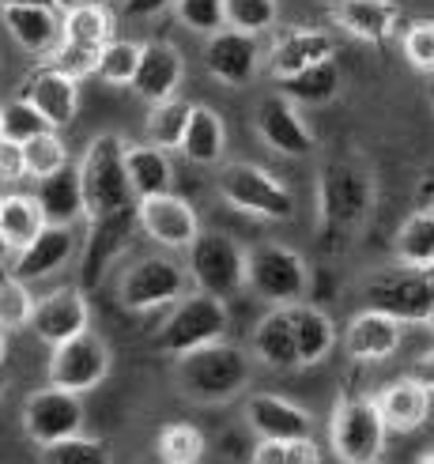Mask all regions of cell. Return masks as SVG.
<instances>
[{"mask_svg": "<svg viewBox=\"0 0 434 464\" xmlns=\"http://www.w3.org/2000/svg\"><path fill=\"white\" fill-rule=\"evenodd\" d=\"M0 261H8V257H5V249H0Z\"/></svg>", "mask_w": 434, "mask_h": 464, "instance_id": "cell-57", "label": "cell"}, {"mask_svg": "<svg viewBox=\"0 0 434 464\" xmlns=\"http://www.w3.org/2000/svg\"><path fill=\"white\" fill-rule=\"evenodd\" d=\"M427 95H430V106H434V76H430V87H427Z\"/></svg>", "mask_w": 434, "mask_h": 464, "instance_id": "cell-56", "label": "cell"}, {"mask_svg": "<svg viewBox=\"0 0 434 464\" xmlns=\"http://www.w3.org/2000/svg\"><path fill=\"white\" fill-rule=\"evenodd\" d=\"M249 464H322V450L313 438H287V442H257L249 450Z\"/></svg>", "mask_w": 434, "mask_h": 464, "instance_id": "cell-44", "label": "cell"}, {"mask_svg": "<svg viewBox=\"0 0 434 464\" xmlns=\"http://www.w3.org/2000/svg\"><path fill=\"white\" fill-rule=\"evenodd\" d=\"M246 427L257 442H287V438H313V415L280 392H254L246 401Z\"/></svg>", "mask_w": 434, "mask_h": 464, "instance_id": "cell-22", "label": "cell"}, {"mask_svg": "<svg viewBox=\"0 0 434 464\" xmlns=\"http://www.w3.org/2000/svg\"><path fill=\"white\" fill-rule=\"evenodd\" d=\"M5 355H8V333H0V366H5Z\"/></svg>", "mask_w": 434, "mask_h": 464, "instance_id": "cell-53", "label": "cell"}, {"mask_svg": "<svg viewBox=\"0 0 434 464\" xmlns=\"http://www.w3.org/2000/svg\"><path fill=\"white\" fill-rule=\"evenodd\" d=\"M291 329H294V359H299V366H317L333 355L336 324L322 306L313 303L291 306Z\"/></svg>", "mask_w": 434, "mask_h": 464, "instance_id": "cell-31", "label": "cell"}, {"mask_svg": "<svg viewBox=\"0 0 434 464\" xmlns=\"http://www.w3.org/2000/svg\"><path fill=\"white\" fill-rule=\"evenodd\" d=\"M125 178H129L132 200H148V197L174 193V162H170V151L155 148V144H125Z\"/></svg>", "mask_w": 434, "mask_h": 464, "instance_id": "cell-30", "label": "cell"}, {"mask_svg": "<svg viewBox=\"0 0 434 464\" xmlns=\"http://www.w3.org/2000/svg\"><path fill=\"white\" fill-rule=\"evenodd\" d=\"M174 0H121V15L125 19H155L163 15Z\"/></svg>", "mask_w": 434, "mask_h": 464, "instance_id": "cell-48", "label": "cell"}, {"mask_svg": "<svg viewBox=\"0 0 434 464\" xmlns=\"http://www.w3.org/2000/svg\"><path fill=\"white\" fill-rule=\"evenodd\" d=\"M140 50H144V42H129V38L106 42V50L99 53L91 76H99L106 87H129L136 76V64H140Z\"/></svg>", "mask_w": 434, "mask_h": 464, "instance_id": "cell-41", "label": "cell"}, {"mask_svg": "<svg viewBox=\"0 0 434 464\" xmlns=\"http://www.w3.org/2000/svg\"><path fill=\"white\" fill-rule=\"evenodd\" d=\"M434 303V276L390 265L362 280V310H378L400 324H423Z\"/></svg>", "mask_w": 434, "mask_h": 464, "instance_id": "cell-8", "label": "cell"}, {"mask_svg": "<svg viewBox=\"0 0 434 464\" xmlns=\"http://www.w3.org/2000/svg\"><path fill=\"white\" fill-rule=\"evenodd\" d=\"M340 83H344V72H340V61L329 57L322 64H310L306 72L284 80V91L294 106H329L340 95Z\"/></svg>", "mask_w": 434, "mask_h": 464, "instance_id": "cell-35", "label": "cell"}, {"mask_svg": "<svg viewBox=\"0 0 434 464\" xmlns=\"http://www.w3.org/2000/svg\"><path fill=\"white\" fill-rule=\"evenodd\" d=\"M19 99L27 106H34L38 118L61 132V129L72 125L76 113H80V80H72L53 64H42L27 80H23V95Z\"/></svg>", "mask_w": 434, "mask_h": 464, "instance_id": "cell-21", "label": "cell"}, {"mask_svg": "<svg viewBox=\"0 0 434 464\" xmlns=\"http://www.w3.org/2000/svg\"><path fill=\"white\" fill-rule=\"evenodd\" d=\"M42 227H45L42 208L31 193H19V189L0 193V249H5V257L34 242Z\"/></svg>", "mask_w": 434, "mask_h": 464, "instance_id": "cell-33", "label": "cell"}, {"mask_svg": "<svg viewBox=\"0 0 434 464\" xmlns=\"http://www.w3.org/2000/svg\"><path fill=\"white\" fill-rule=\"evenodd\" d=\"M325 15L336 31H344L355 42H367V45L393 42L404 23V12L397 0H329Z\"/></svg>", "mask_w": 434, "mask_h": 464, "instance_id": "cell-17", "label": "cell"}, {"mask_svg": "<svg viewBox=\"0 0 434 464\" xmlns=\"http://www.w3.org/2000/svg\"><path fill=\"white\" fill-rule=\"evenodd\" d=\"M216 189L223 204H231L235 212H246L254 219L287 223L299 212V200H294L291 185L276 178L268 167H257V162H242V159L223 162L216 174Z\"/></svg>", "mask_w": 434, "mask_h": 464, "instance_id": "cell-4", "label": "cell"}, {"mask_svg": "<svg viewBox=\"0 0 434 464\" xmlns=\"http://www.w3.org/2000/svg\"><path fill=\"white\" fill-rule=\"evenodd\" d=\"M186 276L193 291L227 303L246 291V249L223 230H200L186 249Z\"/></svg>", "mask_w": 434, "mask_h": 464, "instance_id": "cell-7", "label": "cell"}, {"mask_svg": "<svg viewBox=\"0 0 434 464\" xmlns=\"http://www.w3.org/2000/svg\"><path fill=\"white\" fill-rule=\"evenodd\" d=\"M189 110H193V102L181 99V95L151 102L148 118H144V144H155L163 151H178L181 132H186V121H189Z\"/></svg>", "mask_w": 434, "mask_h": 464, "instance_id": "cell-36", "label": "cell"}, {"mask_svg": "<svg viewBox=\"0 0 434 464\" xmlns=\"http://www.w3.org/2000/svg\"><path fill=\"white\" fill-rule=\"evenodd\" d=\"M174 15L193 34H216L223 31V0H174Z\"/></svg>", "mask_w": 434, "mask_h": 464, "instance_id": "cell-46", "label": "cell"}, {"mask_svg": "<svg viewBox=\"0 0 434 464\" xmlns=\"http://www.w3.org/2000/svg\"><path fill=\"white\" fill-rule=\"evenodd\" d=\"M227 324H231V310H227L223 298L189 291V295L178 298L170 317L159 324L155 347L163 355L181 359V355L197 352V347H208V343L223 340L227 336Z\"/></svg>", "mask_w": 434, "mask_h": 464, "instance_id": "cell-6", "label": "cell"}, {"mask_svg": "<svg viewBox=\"0 0 434 464\" xmlns=\"http://www.w3.org/2000/svg\"><path fill=\"white\" fill-rule=\"evenodd\" d=\"M19 155H23V174H27L31 181L50 178V174H57L61 167L72 162V159H68V144L61 140L57 129H45V132L31 136V140H23Z\"/></svg>", "mask_w": 434, "mask_h": 464, "instance_id": "cell-37", "label": "cell"}, {"mask_svg": "<svg viewBox=\"0 0 434 464\" xmlns=\"http://www.w3.org/2000/svg\"><path fill=\"white\" fill-rule=\"evenodd\" d=\"M23 178V155H19V144H12V140H5L0 136V185H19Z\"/></svg>", "mask_w": 434, "mask_h": 464, "instance_id": "cell-47", "label": "cell"}, {"mask_svg": "<svg viewBox=\"0 0 434 464\" xmlns=\"http://www.w3.org/2000/svg\"><path fill=\"white\" fill-rule=\"evenodd\" d=\"M393 265L430 272L434 265V208H416L393 235Z\"/></svg>", "mask_w": 434, "mask_h": 464, "instance_id": "cell-34", "label": "cell"}, {"mask_svg": "<svg viewBox=\"0 0 434 464\" xmlns=\"http://www.w3.org/2000/svg\"><path fill=\"white\" fill-rule=\"evenodd\" d=\"M12 5H50L53 8V0H0V8H12Z\"/></svg>", "mask_w": 434, "mask_h": 464, "instance_id": "cell-51", "label": "cell"}, {"mask_svg": "<svg viewBox=\"0 0 434 464\" xmlns=\"http://www.w3.org/2000/svg\"><path fill=\"white\" fill-rule=\"evenodd\" d=\"M31 284H19L12 272H0V333H23L31 324Z\"/></svg>", "mask_w": 434, "mask_h": 464, "instance_id": "cell-42", "label": "cell"}, {"mask_svg": "<svg viewBox=\"0 0 434 464\" xmlns=\"http://www.w3.org/2000/svg\"><path fill=\"white\" fill-rule=\"evenodd\" d=\"M42 208V219L50 227H76L83 219V189H80V170L76 162H68L57 174L34 181L31 193Z\"/></svg>", "mask_w": 434, "mask_h": 464, "instance_id": "cell-28", "label": "cell"}, {"mask_svg": "<svg viewBox=\"0 0 434 464\" xmlns=\"http://www.w3.org/2000/svg\"><path fill=\"white\" fill-rule=\"evenodd\" d=\"M374 408L381 415V423L385 430H393V434H412L420 427L430 423V415H434V397L416 382V378H393L390 385H385L378 397H374Z\"/></svg>", "mask_w": 434, "mask_h": 464, "instance_id": "cell-25", "label": "cell"}, {"mask_svg": "<svg viewBox=\"0 0 434 464\" xmlns=\"http://www.w3.org/2000/svg\"><path fill=\"white\" fill-rule=\"evenodd\" d=\"M99 5H110V0H53V8L64 15V12H80V8H99Z\"/></svg>", "mask_w": 434, "mask_h": 464, "instance_id": "cell-50", "label": "cell"}, {"mask_svg": "<svg viewBox=\"0 0 434 464\" xmlns=\"http://www.w3.org/2000/svg\"><path fill=\"white\" fill-rule=\"evenodd\" d=\"M404 324L378 310H359L344 329V355L355 362H385L400 352Z\"/></svg>", "mask_w": 434, "mask_h": 464, "instance_id": "cell-26", "label": "cell"}, {"mask_svg": "<svg viewBox=\"0 0 434 464\" xmlns=\"http://www.w3.org/2000/svg\"><path fill=\"white\" fill-rule=\"evenodd\" d=\"M8 392V374H5V366H0V397Z\"/></svg>", "mask_w": 434, "mask_h": 464, "instance_id": "cell-54", "label": "cell"}, {"mask_svg": "<svg viewBox=\"0 0 434 464\" xmlns=\"http://www.w3.org/2000/svg\"><path fill=\"white\" fill-rule=\"evenodd\" d=\"M374 212V178L352 162H325L317 174V246L340 253Z\"/></svg>", "mask_w": 434, "mask_h": 464, "instance_id": "cell-1", "label": "cell"}, {"mask_svg": "<svg viewBox=\"0 0 434 464\" xmlns=\"http://www.w3.org/2000/svg\"><path fill=\"white\" fill-rule=\"evenodd\" d=\"M249 359H257L268 370H299L294 359V329H291V306H272L249 333Z\"/></svg>", "mask_w": 434, "mask_h": 464, "instance_id": "cell-29", "label": "cell"}, {"mask_svg": "<svg viewBox=\"0 0 434 464\" xmlns=\"http://www.w3.org/2000/svg\"><path fill=\"white\" fill-rule=\"evenodd\" d=\"M178 151L189 162H197V167H216V162L227 155V121L219 118V110L193 106Z\"/></svg>", "mask_w": 434, "mask_h": 464, "instance_id": "cell-32", "label": "cell"}, {"mask_svg": "<svg viewBox=\"0 0 434 464\" xmlns=\"http://www.w3.org/2000/svg\"><path fill=\"white\" fill-rule=\"evenodd\" d=\"M38 460L42 464H113V450H110L106 438L72 434V438H61L53 446H42Z\"/></svg>", "mask_w": 434, "mask_h": 464, "instance_id": "cell-40", "label": "cell"}, {"mask_svg": "<svg viewBox=\"0 0 434 464\" xmlns=\"http://www.w3.org/2000/svg\"><path fill=\"white\" fill-rule=\"evenodd\" d=\"M246 287L268 306H299L313 287V268L299 249L261 242L246 249Z\"/></svg>", "mask_w": 434, "mask_h": 464, "instance_id": "cell-5", "label": "cell"}, {"mask_svg": "<svg viewBox=\"0 0 434 464\" xmlns=\"http://www.w3.org/2000/svg\"><path fill=\"white\" fill-rule=\"evenodd\" d=\"M280 19V0H223V27L242 34H268Z\"/></svg>", "mask_w": 434, "mask_h": 464, "instance_id": "cell-39", "label": "cell"}, {"mask_svg": "<svg viewBox=\"0 0 434 464\" xmlns=\"http://www.w3.org/2000/svg\"><path fill=\"white\" fill-rule=\"evenodd\" d=\"M423 324H427V329L434 333V303H430V314H427V321H423Z\"/></svg>", "mask_w": 434, "mask_h": 464, "instance_id": "cell-55", "label": "cell"}, {"mask_svg": "<svg viewBox=\"0 0 434 464\" xmlns=\"http://www.w3.org/2000/svg\"><path fill=\"white\" fill-rule=\"evenodd\" d=\"M265 57H268V76L284 83L291 76L306 72L310 64H322V61L336 57V38L322 27H291L272 42V50Z\"/></svg>", "mask_w": 434, "mask_h": 464, "instance_id": "cell-23", "label": "cell"}, {"mask_svg": "<svg viewBox=\"0 0 434 464\" xmlns=\"http://www.w3.org/2000/svg\"><path fill=\"white\" fill-rule=\"evenodd\" d=\"M110 366H113L110 343H106L95 329H87V333H80V336H72V340L50 347L45 378H50V385L68 389V392H76V397H83V392L99 389V385L106 382Z\"/></svg>", "mask_w": 434, "mask_h": 464, "instance_id": "cell-12", "label": "cell"}, {"mask_svg": "<svg viewBox=\"0 0 434 464\" xmlns=\"http://www.w3.org/2000/svg\"><path fill=\"white\" fill-rule=\"evenodd\" d=\"M80 189H83V219L113 216L132 208V189L125 178V140L118 132H99L76 162Z\"/></svg>", "mask_w": 434, "mask_h": 464, "instance_id": "cell-3", "label": "cell"}, {"mask_svg": "<svg viewBox=\"0 0 434 464\" xmlns=\"http://www.w3.org/2000/svg\"><path fill=\"white\" fill-rule=\"evenodd\" d=\"M408 378H416V382L430 392V397H434V347H430V352H423V355L412 362V370H408Z\"/></svg>", "mask_w": 434, "mask_h": 464, "instance_id": "cell-49", "label": "cell"}, {"mask_svg": "<svg viewBox=\"0 0 434 464\" xmlns=\"http://www.w3.org/2000/svg\"><path fill=\"white\" fill-rule=\"evenodd\" d=\"M261 61H265V45L254 34L223 27L204 38V68H208V76L219 80L223 87L254 83V76L261 72Z\"/></svg>", "mask_w": 434, "mask_h": 464, "instance_id": "cell-15", "label": "cell"}, {"mask_svg": "<svg viewBox=\"0 0 434 464\" xmlns=\"http://www.w3.org/2000/svg\"><path fill=\"white\" fill-rule=\"evenodd\" d=\"M416 464H434V446H427V450L416 457Z\"/></svg>", "mask_w": 434, "mask_h": 464, "instance_id": "cell-52", "label": "cell"}, {"mask_svg": "<svg viewBox=\"0 0 434 464\" xmlns=\"http://www.w3.org/2000/svg\"><path fill=\"white\" fill-rule=\"evenodd\" d=\"M136 230V204L121 208L113 216H99V219H87V242H83V284L80 291H95L102 284L106 268L121 257V249L129 246Z\"/></svg>", "mask_w": 434, "mask_h": 464, "instance_id": "cell-20", "label": "cell"}, {"mask_svg": "<svg viewBox=\"0 0 434 464\" xmlns=\"http://www.w3.org/2000/svg\"><path fill=\"white\" fill-rule=\"evenodd\" d=\"M136 230H144V235H148L159 249L186 253L204 227H200L197 208H193L186 197L163 193V197L136 200Z\"/></svg>", "mask_w": 434, "mask_h": 464, "instance_id": "cell-14", "label": "cell"}, {"mask_svg": "<svg viewBox=\"0 0 434 464\" xmlns=\"http://www.w3.org/2000/svg\"><path fill=\"white\" fill-rule=\"evenodd\" d=\"M155 453L159 464H200L204 453H208V442H204L200 427L193 423H167L155 438Z\"/></svg>", "mask_w": 434, "mask_h": 464, "instance_id": "cell-38", "label": "cell"}, {"mask_svg": "<svg viewBox=\"0 0 434 464\" xmlns=\"http://www.w3.org/2000/svg\"><path fill=\"white\" fill-rule=\"evenodd\" d=\"M400 53L404 61L423 72L427 80L434 76V19H412L400 27Z\"/></svg>", "mask_w": 434, "mask_h": 464, "instance_id": "cell-43", "label": "cell"}, {"mask_svg": "<svg viewBox=\"0 0 434 464\" xmlns=\"http://www.w3.org/2000/svg\"><path fill=\"white\" fill-rule=\"evenodd\" d=\"M181 76H186V57H181L178 45H170V42H144L140 64H136V76H132L129 87L151 106V102L174 99L178 87H181Z\"/></svg>", "mask_w": 434, "mask_h": 464, "instance_id": "cell-24", "label": "cell"}, {"mask_svg": "<svg viewBox=\"0 0 434 464\" xmlns=\"http://www.w3.org/2000/svg\"><path fill=\"white\" fill-rule=\"evenodd\" d=\"M50 125H45L38 118V110L27 106L23 99H12V102H0V136L12 144H23V140H31V136L45 132Z\"/></svg>", "mask_w": 434, "mask_h": 464, "instance_id": "cell-45", "label": "cell"}, {"mask_svg": "<svg viewBox=\"0 0 434 464\" xmlns=\"http://www.w3.org/2000/svg\"><path fill=\"white\" fill-rule=\"evenodd\" d=\"M385 423L374 397H340L329 420V446L340 464H378L385 457Z\"/></svg>", "mask_w": 434, "mask_h": 464, "instance_id": "cell-9", "label": "cell"}, {"mask_svg": "<svg viewBox=\"0 0 434 464\" xmlns=\"http://www.w3.org/2000/svg\"><path fill=\"white\" fill-rule=\"evenodd\" d=\"M27 329L45 343V347H57L64 340H72L80 333L91 329V303H87V291L80 287H57L50 295L34 298V310H31V324Z\"/></svg>", "mask_w": 434, "mask_h": 464, "instance_id": "cell-16", "label": "cell"}, {"mask_svg": "<svg viewBox=\"0 0 434 464\" xmlns=\"http://www.w3.org/2000/svg\"><path fill=\"white\" fill-rule=\"evenodd\" d=\"M254 382V359L238 343L216 340L174 362V385L193 404H227Z\"/></svg>", "mask_w": 434, "mask_h": 464, "instance_id": "cell-2", "label": "cell"}, {"mask_svg": "<svg viewBox=\"0 0 434 464\" xmlns=\"http://www.w3.org/2000/svg\"><path fill=\"white\" fill-rule=\"evenodd\" d=\"M76 227H50L45 223L34 242H27L19 253H12L8 257V272L15 276L19 284H38V280H50L53 272L68 268L76 257Z\"/></svg>", "mask_w": 434, "mask_h": 464, "instance_id": "cell-19", "label": "cell"}, {"mask_svg": "<svg viewBox=\"0 0 434 464\" xmlns=\"http://www.w3.org/2000/svg\"><path fill=\"white\" fill-rule=\"evenodd\" d=\"M181 295H189L186 265H178L174 257H167V253H148V257L132 261L118 280V298L132 314L174 306Z\"/></svg>", "mask_w": 434, "mask_h": 464, "instance_id": "cell-11", "label": "cell"}, {"mask_svg": "<svg viewBox=\"0 0 434 464\" xmlns=\"http://www.w3.org/2000/svg\"><path fill=\"white\" fill-rule=\"evenodd\" d=\"M254 125H257L261 144L284 159H306L313 151V132L303 121L299 106H294L287 95H265L257 102Z\"/></svg>", "mask_w": 434, "mask_h": 464, "instance_id": "cell-18", "label": "cell"}, {"mask_svg": "<svg viewBox=\"0 0 434 464\" xmlns=\"http://www.w3.org/2000/svg\"><path fill=\"white\" fill-rule=\"evenodd\" d=\"M113 27H118V15L110 12V5L64 12L61 15V42L45 64L61 68V72H68L72 80L91 76L99 53L106 50V42H113Z\"/></svg>", "mask_w": 434, "mask_h": 464, "instance_id": "cell-10", "label": "cell"}, {"mask_svg": "<svg viewBox=\"0 0 434 464\" xmlns=\"http://www.w3.org/2000/svg\"><path fill=\"white\" fill-rule=\"evenodd\" d=\"M83 401L76 392L57 389V385H42L23 401V434L42 450L53 446L61 438L83 434Z\"/></svg>", "mask_w": 434, "mask_h": 464, "instance_id": "cell-13", "label": "cell"}, {"mask_svg": "<svg viewBox=\"0 0 434 464\" xmlns=\"http://www.w3.org/2000/svg\"><path fill=\"white\" fill-rule=\"evenodd\" d=\"M0 23L8 27L12 42L23 53L50 61V53L61 42V12L50 5H12L0 8Z\"/></svg>", "mask_w": 434, "mask_h": 464, "instance_id": "cell-27", "label": "cell"}]
</instances>
